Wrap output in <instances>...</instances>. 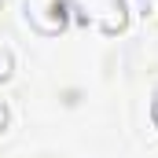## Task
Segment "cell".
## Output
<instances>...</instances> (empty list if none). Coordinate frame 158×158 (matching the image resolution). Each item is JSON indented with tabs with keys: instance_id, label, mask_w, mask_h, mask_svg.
<instances>
[{
	"instance_id": "2",
	"label": "cell",
	"mask_w": 158,
	"mask_h": 158,
	"mask_svg": "<svg viewBox=\"0 0 158 158\" xmlns=\"http://www.w3.org/2000/svg\"><path fill=\"white\" fill-rule=\"evenodd\" d=\"M151 118H155V125H158V88H155V103H151Z\"/></svg>"
},
{
	"instance_id": "1",
	"label": "cell",
	"mask_w": 158,
	"mask_h": 158,
	"mask_svg": "<svg viewBox=\"0 0 158 158\" xmlns=\"http://www.w3.org/2000/svg\"><path fill=\"white\" fill-rule=\"evenodd\" d=\"M7 74H11V55H7V52H0V81L7 77Z\"/></svg>"
},
{
	"instance_id": "3",
	"label": "cell",
	"mask_w": 158,
	"mask_h": 158,
	"mask_svg": "<svg viewBox=\"0 0 158 158\" xmlns=\"http://www.w3.org/2000/svg\"><path fill=\"white\" fill-rule=\"evenodd\" d=\"M4 121H7V110H4V103H0V129H4Z\"/></svg>"
}]
</instances>
